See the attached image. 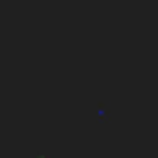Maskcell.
I'll return each instance as SVG.
<instances>
[{
    "label": "cell",
    "mask_w": 158,
    "mask_h": 158,
    "mask_svg": "<svg viewBox=\"0 0 158 158\" xmlns=\"http://www.w3.org/2000/svg\"><path fill=\"white\" fill-rule=\"evenodd\" d=\"M35 158H47V156H35Z\"/></svg>",
    "instance_id": "cell-1"
}]
</instances>
